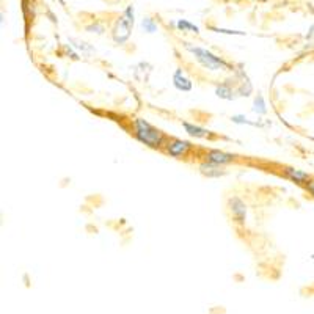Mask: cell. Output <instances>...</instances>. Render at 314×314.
Listing matches in <instances>:
<instances>
[{
  "label": "cell",
  "mask_w": 314,
  "mask_h": 314,
  "mask_svg": "<svg viewBox=\"0 0 314 314\" xmlns=\"http://www.w3.org/2000/svg\"><path fill=\"white\" fill-rule=\"evenodd\" d=\"M228 211L233 222L237 225H245L247 220V204L239 197H231L228 200Z\"/></svg>",
  "instance_id": "obj_5"
},
{
  "label": "cell",
  "mask_w": 314,
  "mask_h": 314,
  "mask_svg": "<svg viewBox=\"0 0 314 314\" xmlns=\"http://www.w3.org/2000/svg\"><path fill=\"white\" fill-rule=\"evenodd\" d=\"M132 131H134V137L146 144L153 150H162L165 148L166 141H168V137H166L160 129L154 128L153 124H150L143 118H135L132 121Z\"/></svg>",
  "instance_id": "obj_1"
},
{
  "label": "cell",
  "mask_w": 314,
  "mask_h": 314,
  "mask_svg": "<svg viewBox=\"0 0 314 314\" xmlns=\"http://www.w3.org/2000/svg\"><path fill=\"white\" fill-rule=\"evenodd\" d=\"M305 188H306V192H308L311 197H314V178H311V179H309V182L305 185Z\"/></svg>",
  "instance_id": "obj_19"
},
{
  "label": "cell",
  "mask_w": 314,
  "mask_h": 314,
  "mask_svg": "<svg viewBox=\"0 0 314 314\" xmlns=\"http://www.w3.org/2000/svg\"><path fill=\"white\" fill-rule=\"evenodd\" d=\"M251 110H253L256 115H265L267 113V104H265V101L261 94H258L253 99V107H251Z\"/></svg>",
  "instance_id": "obj_14"
},
{
  "label": "cell",
  "mask_w": 314,
  "mask_h": 314,
  "mask_svg": "<svg viewBox=\"0 0 314 314\" xmlns=\"http://www.w3.org/2000/svg\"><path fill=\"white\" fill-rule=\"evenodd\" d=\"M179 32H184V33H192V35H198L200 33V27L192 24L190 20H187V19H179L178 22L173 24Z\"/></svg>",
  "instance_id": "obj_12"
},
{
  "label": "cell",
  "mask_w": 314,
  "mask_h": 314,
  "mask_svg": "<svg viewBox=\"0 0 314 314\" xmlns=\"http://www.w3.org/2000/svg\"><path fill=\"white\" fill-rule=\"evenodd\" d=\"M185 51L190 52L194 55V58L200 63V65L207 69V71H234V66L231 63H228L225 58L215 55L214 52H211L206 47H201V46H195L192 43H182Z\"/></svg>",
  "instance_id": "obj_2"
},
{
  "label": "cell",
  "mask_w": 314,
  "mask_h": 314,
  "mask_svg": "<svg viewBox=\"0 0 314 314\" xmlns=\"http://www.w3.org/2000/svg\"><path fill=\"white\" fill-rule=\"evenodd\" d=\"M173 87L178 90V91H182V93H188L192 91L194 88V82L192 79L188 77L182 68H178L175 73H173Z\"/></svg>",
  "instance_id": "obj_6"
},
{
  "label": "cell",
  "mask_w": 314,
  "mask_h": 314,
  "mask_svg": "<svg viewBox=\"0 0 314 314\" xmlns=\"http://www.w3.org/2000/svg\"><path fill=\"white\" fill-rule=\"evenodd\" d=\"M71 43H76V44H73L74 47H77V49H80V51H83V52H93V47L91 46H88V43H85V41H79V39H74V38H71L69 39Z\"/></svg>",
  "instance_id": "obj_18"
},
{
  "label": "cell",
  "mask_w": 314,
  "mask_h": 314,
  "mask_svg": "<svg viewBox=\"0 0 314 314\" xmlns=\"http://www.w3.org/2000/svg\"><path fill=\"white\" fill-rule=\"evenodd\" d=\"M231 121L234 124H247V126H258V123H253V121H250L245 115H233L231 116Z\"/></svg>",
  "instance_id": "obj_16"
},
{
  "label": "cell",
  "mask_w": 314,
  "mask_h": 314,
  "mask_svg": "<svg viewBox=\"0 0 314 314\" xmlns=\"http://www.w3.org/2000/svg\"><path fill=\"white\" fill-rule=\"evenodd\" d=\"M141 29H143V32H146V33H156L157 29H159V26H157V22H156L153 17L146 16V17L141 19Z\"/></svg>",
  "instance_id": "obj_15"
},
{
  "label": "cell",
  "mask_w": 314,
  "mask_h": 314,
  "mask_svg": "<svg viewBox=\"0 0 314 314\" xmlns=\"http://www.w3.org/2000/svg\"><path fill=\"white\" fill-rule=\"evenodd\" d=\"M237 96H250L251 94V91H253V85H251V82L247 79V76L245 77H242L240 79V82H239V85H237Z\"/></svg>",
  "instance_id": "obj_13"
},
{
  "label": "cell",
  "mask_w": 314,
  "mask_h": 314,
  "mask_svg": "<svg viewBox=\"0 0 314 314\" xmlns=\"http://www.w3.org/2000/svg\"><path fill=\"white\" fill-rule=\"evenodd\" d=\"M283 175L292 181V182H296V184H300V185H306L311 179V176L303 172V170H297V168H292V166H286V168L283 170Z\"/></svg>",
  "instance_id": "obj_8"
},
{
  "label": "cell",
  "mask_w": 314,
  "mask_h": 314,
  "mask_svg": "<svg viewBox=\"0 0 314 314\" xmlns=\"http://www.w3.org/2000/svg\"><path fill=\"white\" fill-rule=\"evenodd\" d=\"M206 160L211 162V163L223 166V165L236 162V156L229 154V153H225V151H220V150H209L206 153Z\"/></svg>",
  "instance_id": "obj_7"
},
{
  "label": "cell",
  "mask_w": 314,
  "mask_h": 314,
  "mask_svg": "<svg viewBox=\"0 0 314 314\" xmlns=\"http://www.w3.org/2000/svg\"><path fill=\"white\" fill-rule=\"evenodd\" d=\"M182 128L188 135L195 137V138H209L211 137V132H209L207 129L201 128V126H198V124H194V123L182 121Z\"/></svg>",
  "instance_id": "obj_10"
},
{
  "label": "cell",
  "mask_w": 314,
  "mask_h": 314,
  "mask_svg": "<svg viewBox=\"0 0 314 314\" xmlns=\"http://www.w3.org/2000/svg\"><path fill=\"white\" fill-rule=\"evenodd\" d=\"M134 24H135V13H134V7L129 5L124 10V13L116 19V22L112 29V38L116 44H124L131 38Z\"/></svg>",
  "instance_id": "obj_3"
},
{
  "label": "cell",
  "mask_w": 314,
  "mask_h": 314,
  "mask_svg": "<svg viewBox=\"0 0 314 314\" xmlns=\"http://www.w3.org/2000/svg\"><path fill=\"white\" fill-rule=\"evenodd\" d=\"M85 30H87L88 33H98V35H102L104 32H106V27H104L102 24H99V22H93V24L87 26Z\"/></svg>",
  "instance_id": "obj_17"
},
{
  "label": "cell",
  "mask_w": 314,
  "mask_h": 314,
  "mask_svg": "<svg viewBox=\"0 0 314 314\" xmlns=\"http://www.w3.org/2000/svg\"><path fill=\"white\" fill-rule=\"evenodd\" d=\"M200 172L201 175L207 176V178H220V176H225L226 175V170L223 168V166L220 165H215V163H211V162H203L200 163Z\"/></svg>",
  "instance_id": "obj_9"
},
{
  "label": "cell",
  "mask_w": 314,
  "mask_h": 314,
  "mask_svg": "<svg viewBox=\"0 0 314 314\" xmlns=\"http://www.w3.org/2000/svg\"><path fill=\"white\" fill-rule=\"evenodd\" d=\"M194 150V144L187 140H181V138H168L166 141L163 151L168 154L170 157H175V159H182L185 157L188 153Z\"/></svg>",
  "instance_id": "obj_4"
},
{
  "label": "cell",
  "mask_w": 314,
  "mask_h": 314,
  "mask_svg": "<svg viewBox=\"0 0 314 314\" xmlns=\"http://www.w3.org/2000/svg\"><path fill=\"white\" fill-rule=\"evenodd\" d=\"M215 96L223 99V101H234L237 98V90L233 88L229 83H219L215 87Z\"/></svg>",
  "instance_id": "obj_11"
}]
</instances>
